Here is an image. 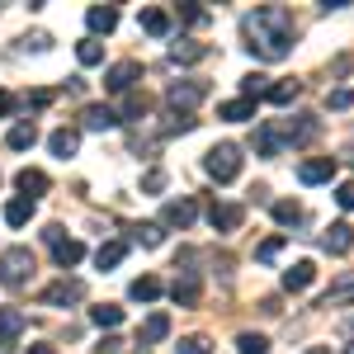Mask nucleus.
Masks as SVG:
<instances>
[{
  "label": "nucleus",
  "mask_w": 354,
  "mask_h": 354,
  "mask_svg": "<svg viewBox=\"0 0 354 354\" xmlns=\"http://www.w3.org/2000/svg\"><path fill=\"white\" fill-rule=\"evenodd\" d=\"M137 76H142V66H137V62H113L109 76H104V85H109L113 95H128V90L137 85Z\"/></svg>",
  "instance_id": "9"
},
{
  "label": "nucleus",
  "mask_w": 354,
  "mask_h": 354,
  "mask_svg": "<svg viewBox=\"0 0 354 354\" xmlns=\"http://www.w3.org/2000/svg\"><path fill=\"white\" fill-rule=\"evenodd\" d=\"M312 279H317V265H312V260H298V265L283 270V288H288V293H302Z\"/></svg>",
  "instance_id": "14"
},
{
  "label": "nucleus",
  "mask_w": 354,
  "mask_h": 354,
  "mask_svg": "<svg viewBox=\"0 0 354 354\" xmlns=\"http://www.w3.org/2000/svg\"><path fill=\"white\" fill-rule=\"evenodd\" d=\"M85 24H90L95 38H100V33H113V28H118V10H113V5H90V10H85Z\"/></svg>",
  "instance_id": "13"
},
{
  "label": "nucleus",
  "mask_w": 354,
  "mask_h": 354,
  "mask_svg": "<svg viewBox=\"0 0 354 354\" xmlns=\"http://www.w3.org/2000/svg\"><path fill=\"white\" fill-rule=\"evenodd\" d=\"M198 293H203V279H198V270H185L175 283H170V298L180 302V307H194V302H198Z\"/></svg>",
  "instance_id": "8"
},
{
  "label": "nucleus",
  "mask_w": 354,
  "mask_h": 354,
  "mask_svg": "<svg viewBox=\"0 0 354 354\" xmlns=\"http://www.w3.org/2000/svg\"><path fill=\"white\" fill-rule=\"evenodd\" d=\"M28 354H57V350H53V345H33Z\"/></svg>",
  "instance_id": "46"
},
{
  "label": "nucleus",
  "mask_w": 354,
  "mask_h": 354,
  "mask_svg": "<svg viewBox=\"0 0 354 354\" xmlns=\"http://www.w3.org/2000/svg\"><path fill=\"white\" fill-rule=\"evenodd\" d=\"M208 222H213V232H236L245 222V208L241 203H213L208 208Z\"/></svg>",
  "instance_id": "10"
},
{
  "label": "nucleus",
  "mask_w": 354,
  "mask_h": 354,
  "mask_svg": "<svg viewBox=\"0 0 354 354\" xmlns=\"http://www.w3.org/2000/svg\"><path fill=\"white\" fill-rule=\"evenodd\" d=\"M57 95L53 90H33V95H28V104H33V109H48V104H53Z\"/></svg>",
  "instance_id": "42"
},
{
  "label": "nucleus",
  "mask_w": 354,
  "mask_h": 354,
  "mask_svg": "<svg viewBox=\"0 0 354 354\" xmlns=\"http://www.w3.org/2000/svg\"><path fill=\"white\" fill-rule=\"evenodd\" d=\"M19 109V100H15V95H10V90H0V118H10V113Z\"/></svg>",
  "instance_id": "44"
},
{
  "label": "nucleus",
  "mask_w": 354,
  "mask_h": 354,
  "mask_svg": "<svg viewBox=\"0 0 354 354\" xmlns=\"http://www.w3.org/2000/svg\"><path fill=\"white\" fill-rule=\"evenodd\" d=\"M76 147H81V133H76V128H57V133L48 137V151L62 156V161H66V156H76Z\"/></svg>",
  "instance_id": "15"
},
{
  "label": "nucleus",
  "mask_w": 354,
  "mask_h": 354,
  "mask_svg": "<svg viewBox=\"0 0 354 354\" xmlns=\"http://www.w3.org/2000/svg\"><path fill=\"white\" fill-rule=\"evenodd\" d=\"M218 113L227 118V123H245V118H255V100H227V104H218Z\"/></svg>",
  "instance_id": "22"
},
{
  "label": "nucleus",
  "mask_w": 354,
  "mask_h": 354,
  "mask_svg": "<svg viewBox=\"0 0 354 354\" xmlns=\"http://www.w3.org/2000/svg\"><path fill=\"white\" fill-rule=\"evenodd\" d=\"M128 298H133V302H156V298H161V279H151V274L133 279V283H128Z\"/></svg>",
  "instance_id": "20"
},
{
  "label": "nucleus",
  "mask_w": 354,
  "mask_h": 354,
  "mask_svg": "<svg viewBox=\"0 0 354 354\" xmlns=\"http://www.w3.org/2000/svg\"><path fill=\"white\" fill-rule=\"evenodd\" d=\"M123 255H128V241H104L95 250V265L100 270H113V265H123Z\"/></svg>",
  "instance_id": "24"
},
{
  "label": "nucleus",
  "mask_w": 354,
  "mask_h": 354,
  "mask_svg": "<svg viewBox=\"0 0 354 354\" xmlns=\"http://www.w3.org/2000/svg\"><path fill=\"white\" fill-rule=\"evenodd\" d=\"M137 354H147V350H137Z\"/></svg>",
  "instance_id": "49"
},
{
  "label": "nucleus",
  "mask_w": 354,
  "mask_h": 354,
  "mask_svg": "<svg viewBox=\"0 0 354 354\" xmlns=\"http://www.w3.org/2000/svg\"><path fill=\"white\" fill-rule=\"evenodd\" d=\"M312 137H317V118H298L283 128V142H312Z\"/></svg>",
  "instance_id": "31"
},
{
  "label": "nucleus",
  "mask_w": 354,
  "mask_h": 354,
  "mask_svg": "<svg viewBox=\"0 0 354 354\" xmlns=\"http://www.w3.org/2000/svg\"><path fill=\"white\" fill-rule=\"evenodd\" d=\"M298 180L302 185H326V180H335V161L330 156H312V161L298 165Z\"/></svg>",
  "instance_id": "12"
},
{
  "label": "nucleus",
  "mask_w": 354,
  "mask_h": 354,
  "mask_svg": "<svg viewBox=\"0 0 354 354\" xmlns=\"http://www.w3.org/2000/svg\"><path fill=\"white\" fill-rule=\"evenodd\" d=\"M33 270H38V260H33L28 245H10L0 255V283H10V288H24L28 279H33Z\"/></svg>",
  "instance_id": "2"
},
{
  "label": "nucleus",
  "mask_w": 354,
  "mask_h": 354,
  "mask_svg": "<svg viewBox=\"0 0 354 354\" xmlns=\"http://www.w3.org/2000/svg\"><path fill=\"white\" fill-rule=\"evenodd\" d=\"M15 189H19V198H38V194H48V189H53V180H48L43 170L24 165V170L15 175Z\"/></svg>",
  "instance_id": "11"
},
{
  "label": "nucleus",
  "mask_w": 354,
  "mask_h": 354,
  "mask_svg": "<svg viewBox=\"0 0 354 354\" xmlns=\"http://www.w3.org/2000/svg\"><path fill=\"white\" fill-rule=\"evenodd\" d=\"M24 48H33V53H43V48H53V33H24Z\"/></svg>",
  "instance_id": "40"
},
{
  "label": "nucleus",
  "mask_w": 354,
  "mask_h": 354,
  "mask_svg": "<svg viewBox=\"0 0 354 354\" xmlns=\"http://www.w3.org/2000/svg\"><path fill=\"white\" fill-rule=\"evenodd\" d=\"M245 48L260 57V62H283V57L293 53V38H298V24H293V15L283 10V5H265V10H255V15H245Z\"/></svg>",
  "instance_id": "1"
},
{
  "label": "nucleus",
  "mask_w": 354,
  "mask_h": 354,
  "mask_svg": "<svg viewBox=\"0 0 354 354\" xmlns=\"http://www.w3.org/2000/svg\"><path fill=\"white\" fill-rule=\"evenodd\" d=\"M203 53H208L203 43H175V48H170V57H175V62H198Z\"/></svg>",
  "instance_id": "37"
},
{
  "label": "nucleus",
  "mask_w": 354,
  "mask_h": 354,
  "mask_svg": "<svg viewBox=\"0 0 354 354\" xmlns=\"http://www.w3.org/2000/svg\"><path fill=\"white\" fill-rule=\"evenodd\" d=\"M354 298V279H345V283H335L326 298H322V307H335V302H350Z\"/></svg>",
  "instance_id": "38"
},
{
  "label": "nucleus",
  "mask_w": 354,
  "mask_h": 354,
  "mask_svg": "<svg viewBox=\"0 0 354 354\" xmlns=\"http://www.w3.org/2000/svg\"><path fill=\"white\" fill-rule=\"evenodd\" d=\"M194 218H198V203H194V198H175V203L161 208V227H180V232H185Z\"/></svg>",
  "instance_id": "7"
},
{
  "label": "nucleus",
  "mask_w": 354,
  "mask_h": 354,
  "mask_svg": "<svg viewBox=\"0 0 354 354\" xmlns=\"http://www.w3.org/2000/svg\"><path fill=\"white\" fill-rule=\"evenodd\" d=\"M307 354H330V350H326V345H317V350H307Z\"/></svg>",
  "instance_id": "47"
},
{
  "label": "nucleus",
  "mask_w": 354,
  "mask_h": 354,
  "mask_svg": "<svg viewBox=\"0 0 354 354\" xmlns=\"http://www.w3.org/2000/svg\"><path fill=\"white\" fill-rule=\"evenodd\" d=\"M90 322H95L100 330L123 326V307H109V302H104V307H90Z\"/></svg>",
  "instance_id": "28"
},
{
  "label": "nucleus",
  "mask_w": 354,
  "mask_h": 354,
  "mask_svg": "<svg viewBox=\"0 0 354 354\" xmlns=\"http://www.w3.org/2000/svg\"><path fill=\"white\" fill-rule=\"evenodd\" d=\"M274 222H283V227H293V222H302V208H298V203H288V198H283V203H274Z\"/></svg>",
  "instance_id": "36"
},
{
  "label": "nucleus",
  "mask_w": 354,
  "mask_h": 354,
  "mask_svg": "<svg viewBox=\"0 0 354 354\" xmlns=\"http://www.w3.org/2000/svg\"><path fill=\"white\" fill-rule=\"evenodd\" d=\"M133 241H142V245H161V241H165V227H161V222H142V227H133Z\"/></svg>",
  "instance_id": "32"
},
{
  "label": "nucleus",
  "mask_w": 354,
  "mask_h": 354,
  "mask_svg": "<svg viewBox=\"0 0 354 354\" xmlns=\"http://www.w3.org/2000/svg\"><path fill=\"white\" fill-rule=\"evenodd\" d=\"M335 203H340L345 213H354V180H345V185L335 189Z\"/></svg>",
  "instance_id": "41"
},
{
  "label": "nucleus",
  "mask_w": 354,
  "mask_h": 354,
  "mask_svg": "<svg viewBox=\"0 0 354 354\" xmlns=\"http://www.w3.org/2000/svg\"><path fill=\"white\" fill-rule=\"evenodd\" d=\"M180 15H185V19H189V24H203V19H208V10H203V5H185V10H180Z\"/></svg>",
  "instance_id": "45"
},
{
  "label": "nucleus",
  "mask_w": 354,
  "mask_h": 354,
  "mask_svg": "<svg viewBox=\"0 0 354 354\" xmlns=\"http://www.w3.org/2000/svg\"><path fill=\"white\" fill-rule=\"evenodd\" d=\"M137 24H142V33H151V38H165V33H170V15H165V10H142Z\"/></svg>",
  "instance_id": "26"
},
{
  "label": "nucleus",
  "mask_w": 354,
  "mask_h": 354,
  "mask_svg": "<svg viewBox=\"0 0 354 354\" xmlns=\"http://www.w3.org/2000/svg\"><path fill=\"white\" fill-rule=\"evenodd\" d=\"M76 62H81V66H100V62H104V43H100V38L76 43Z\"/></svg>",
  "instance_id": "29"
},
{
  "label": "nucleus",
  "mask_w": 354,
  "mask_h": 354,
  "mask_svg": "<svg viewBox=\"0 0 354 354\" xmlns=\"http://www.w3.org/2000/svg\"><path fill=\"white\" fill-rule=\"evenodd\" d=\"M326 104H330V109H350V90H330Z\"/></svg>",
  "instance_id": "43"
},
{
  "label": "nucleus",
  "mask_w": 354,
  "mask_h": 354,
  "mask_svg": "<svg viewBox=\"0 0 354 354\" xmlns=\"http://www.w3.org/2000/svg\"><path fill=\"white\" fill-rule=\"evenodd\" d=\"M298 95H302L298 81H274V85H270V104H274V109H288Z\"/></svg>",
  "instance_id": "25"
},
{
  "label": "nucleus",
  "mask_w": 354,
  "mask_h": 354,
  "mask_svg": "<svg viewBox=\"0 0 354 354\" xmlns=\"http://www.w3.org/2000/svg\"><path fill=\"white\" fill-rule=\"evenodd\" d=\"M322 245H326L330 255H345V250L354 245V227H350V222H335L326 236H322Z\"/></svg>",
  "instance_id": "17"
},
{
  "label": "nucleus",
  "mask_w": 354,
  "mask_h": 354,
  "mask_svg": "<svg viewBox=\"0 0 354 354\" xmlns=\"http://www.w3.org/2000/svg\"><path fill=\"white\" fill-rule=\"evenodd\" d=\"M175 354H213V340L208 335H180Z\"/></svg>",
  "instance_id": "33"
},
{
  "label": "nucleus",
  "mask_w": 354,
  "mask_h": 354,
  "mask_svg": "<svg viewBox=\"0 0 354 354\" xmlns=\"http://www.w3.org/2000/svg\"><path fill=\"white\" fill-rule=\"evenodd\" d=\"M147 109H151L147 95H128V100H123V118H147Z\"/></svg>",
  "instance_id": "39"
},
{
  "label": "nucleus",
  "mask_w": 354,
  "mask_h": 354,
  "mask_svg": "<svg viewBox=\"0 0 354 354\" xmlns=\"http://www.w3.org/2000/svg\"><path fill=\"white\" fill-rule=\"evenodd\" d=\"M279 255H283V236H270V241H260V250H255L260 265H274Z\"/></svg>",
  "instance_id": "34"
},
{
  "label": "nucleus",
  "mask_w": 354,
  "mask_h": 354,
  "mask_svg": "<svg viewBox=\"0 0 354 354\" xmlns=\"http://www.w3.org/2000/svg\"><path fill=\"white\" fill-rule=\"evenodd\" d=\"M345 354H354V345H350V350H345Z\"/></svg>",
  "instance_id": "48"
},
{
  "label": "nucleus",
  "mask_w": 354,
  "mask_h": 354,
  "mask_svg": "<svg viewBox=\"0 0 354 354\" xmlns=\"http://www.w3.org/2000/svg\"><path fill=\"white\" fill-rule=\"evenodd\" d=\"M283 147H288V142H283V133H279L274 123H265V128L255 133V151H260V156H279Z\"/></svg>",
  "instance_id": "19"
},
{
  "label": "nucleus",
  "mask_w": 354,
  "mask_h": 354,
  "mask_svg": "<svg viewBox=\"0 0 354 354\" xmlns=\"http://www.w3.org/2000/svg\"><path fill=\"white\" fill-rule=\"evenodd\" d=\"M165 180H170V175H165L161 165H151V170L142 175V194H161V189H165Z\"/></svg>",
  "instance_id": "35"
},
{
  "label": "nucleus",
  "mask_w": 354,
  "mask_h": 354,
  "mask_svg": "<svg viewBox=\"0 0 354 354\" xmlns=\"http://www.w3.org/2000/svg\"><path fill=\"white\" fill-rule=\"evenodd\" d=\"M81 298H85L81 279H57V283L43 288V302H48V307H66V302H81Z\"/></svg>",
  "instance_id": "5"
},
{
  "label": "nucleus",
  "mask_w": 354,
  "mask_h": 354,
  "mask_svg": "<svg viewBox=\"0 0 354 354\" xmlns=\"http://www.w3.org/2000/svg\"><path fill=\"white\" fill-rule=\"evenodd\" d=\"M165 335H170V317H165V312H151V317L142 322V330H137L142 345H156V340H165Z\"/></svg>",
  "instance_id": "16"
},
{
  "label": "nucleus",
  "mask_w": 354,
  "mask_h": 354,
  "mask_svg": "<svg viewBox=\"0 0 354 354\" xmlns=\"http://www.w3.org/2000/svg\"><path fill=\"white\" fill-rule=\"evenodd\" d=\"M24 330V312L19 307H0V340H15Z\"/></svg>",
  "instance_id": "27"
},
{
  "label": "nucleus",
  "mask_w": 354,
  "mask_h": 354,
  "mask_svg": "<svg viewBox=\"0 0 354 354\" xmlns=\"http://www.w3.org/2000/svg\"><path fill=\"white\" fill-rule=\"evenodd\" d=\"M33 142H38V128H33V123H15V128L5 133V147H10V151H28Z\"/></svg>",
  "instance_id": "21"
},
{
  "label": "nucleus",
  "mask_w": 354,
  "mask_h": 354,
  "mask_svg": "<svg viewBox=\"0 0 354 354\" xmlns=\"http://www.w3.org/2000/svg\"><path fill=\"white\" fill-rule=\"evenodd\" d=\"M81 123L90 128V133H109V128H118V123H123V113L113 109V104H85Z\"/></svg>",
  "instance_id": "6"
},
{
  "label": "nucleus",
  "mask_w": 354,
  "mask_h": 354,
  "mask_svg": "<svg viewBox=\"0 0 354 354\" xmlns=\"http://www.w3.org/2000/svg\"><path fill=\"white\" fill-rule=\"evenodd\" d=\"M236 350L241 354H270V340H265L260 330H241V335H236Z\"/></svg>",
  "instance_id": "30"
},
{
  "label": "nucleus",
  "mask_w": 354,
  "mask_h": 354,
  "mask_svg": "<svg viewBox=\"0 0 354 354\" xmlns=\"http://www.w3.org/2000/svg\"><path fill=\"white\" fill-rule=\"evenodd\" d=\"M203 170H208L218 185H232V180L241 175V147H236V142H218V147L203 156Z\"/></svg>",
  "instance_id": "3"
},
{
  "label": "nucleus",
  "mask_w": 354,
  "mask_h": 354,
  "mask_svg": "<svg viewBox=\"0 0 354 354\" xmlns=\"http://www.w3.org/2000/svg\"><path fill=\"white\" fill-rule=\"evenodd\" d=\"M33 208H38L33 198H10L5 203V222L10 227H24V222H33Z\"/></svg>",
  "instance_id": "23"
},
{
  "label": "nucleus",
  "mask_w": 354,
  "mask_h": 354,
  "mask_svg": "<svg viewBox=\"0 0 354 354\" xmlns=\"http://www.w3.org/2000/svg\"><path fill=\"white\" fill-rule=\"evenodd\" d=\"M198 100H208V81H175L170 90H165V104H170V113H189Z\"/></svg>",
  "instance_id": "4"
},
{
  "label": "nucleus",
  "mask_w": 354,
  "mask_h": 354,
  "mask_svg": "<svg viewBox=\"0 0 354 354\" xmlns=\"http://www.w3.org/2000/svg\"><path fill=\"white\" fill-rule=\"evenodd\" d=\"M53 260H57V265H62V270H76V265H81V260H85V245L76 241V236H66V241H62V245H53Z\"/></svg>",
  "instance_id": "18"
}]
</instances>
